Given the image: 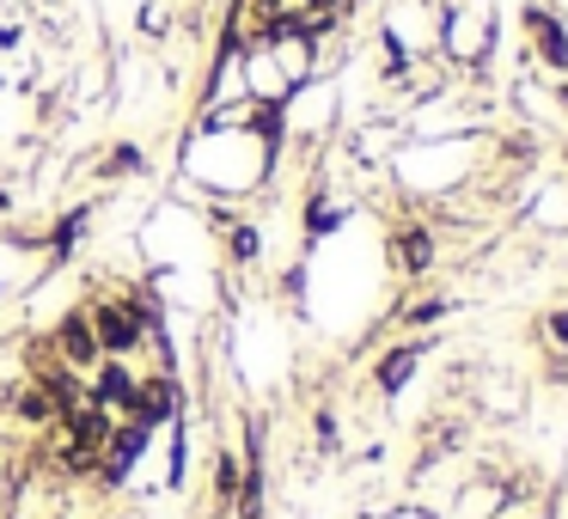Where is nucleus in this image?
Returning <instances> with one entry per match:
<instances>
[{
  "mask_svg": "<svg viewBox=\"0 0 568 519\" xmlns=\"http://www.w3.org/2000/svg\"><path fill=\"white\" fill-rule=\"evenodd\" d=\"M446 312H453V299L446 294H422V299H409L404 312H397V324H404V330H428V324H440Z\"/></svg>",
  "mask_w": 568,
  "mask_h": 519,
  "instance_id": "obj_10",
  "label": "nucleus"
},
{
  "mask_svg": "<svg viewBox=\"0 0 568 519\" xmlns=\"http://www.w3.org/2000/svg\"><path fill=\"white\" fill-rule=\"evenodd\" d=\"M184 416V385H178V373H141L135 385V409H129L123 421H141V428L160 434L165 421Z\"/></svg>",
  "mask_w": 568,
  "mask_h": 519,
  "instance_id": "obj_3",
  "label": "nucleus"
},
{
  "mask_svg": "<svg viewBox=\"0 0 568 519\" xmlns=\"http://www.w3.org/2000/svg\"><path fill=\"white\" fill-rule=\"evenodd\" d=\"M519 31H526V43H531V62H538L544 74L568 80V19L556 13L550 0H526V7H519Z\"/></svg>",
  "mask_w": 568,
  "mask_h": 519,
  "instance_id": "obj_2",
  "label": "nucleus"
},
{
  "mask_svg": "<svg viewBox=\"0 0 568 519\" xmlns=\"http://www.w3.org/2000/svg\"><path fill=\"white\" fill-rule=\"evenodd\" d=\"M226 251H233V263H257L263 233H257V226H233V233H226Z\"/></svg>",
  "mask_w": 568,
  "mask_h": 519,
  "instance_id": "obj_15",
  "label": "nucleus"
},
{
  "mask_svg": "<svg viewBox=\"0 0 568 519\" xmlns=\"http://www.w3.org/2000/svg\"><path fill=\"white\" fill-rule=\"evenodd\" d=\"M392 269L397 275H409V282H422V275L440 263V238H434V226L428 221H397L392 226Z\"/></svg>",
  "mask_w": 568,
  "mask_h": 519,
  "instance_id": "obj_5",
  "label": "nucleus"
},
{
  "mask_svg": "<svg viewBox=\"0 0 568 519\" xmlns=\"http://www.w3.org/2000/svg\"><path fill=\"white\" fill-rule=\"evenodd\" d=\"M43 7H50V0H43Z\"/></svg>",
  "mask_w": 568,
  "mask_h": 519,
  "instance_id": "obj_20",
  "label": "nucleus"
},
{
  "mask_svg": "<svg viewBox=\"0 0 568 519\" xmlns=\"http://www.w3.org/2000/svg\"><path fill=\"white\" fill-rule=\"evenodd\" d=\"M428 355H434V343H428V336H409V343H392L379 360H373V391H379V397H397V391H404V385L422 373V360H428Z\"/></svg>",
  "mask_w": 568,
  "mask_h": 519,
  "instance_id": "obj_7",
  "label": "nucleus"
},
{
  "mask_svg": "<svg viewBox=\"0 0 568 519\" xmlns=\"http://www.w3.org/2000/svg\"><path fill=\"white\" fill-rule=\"evenodd\" d=\"M87 221H92L87 208L62 214V221H55V233L43 238V245H50V257H74V251H80V233H87Z\"/></svg>",
  "mask_w": 568,
  "mask_h": 519,
  "instance_id": "obj_11",
  "label": "nucleus"
},
{
  "mask_svg": "<svg viewBox=\"0 0 568 519\" xmlns=\"http://www.w3.org/2000/svg\"><path fill=\"white\" fill-rule=\"evenodd\" d=\"M87 318H92V336H99V355L104 360H135L148 348V330H141L129 294H92L87 299Z\"/></svg>",
  "mask_w": 568,
  "mask_h": 519,
  "instance_id": "obj_1",
  "label": "nucleus"
},
{
  "mask_svg": "<svg viewBox=\"0 0 568 519\" xmlns=\"http://www.w3.org/2000/svg\"><path fill=\"white\" fill-rule=\"evenodd\" d=\"M239 477H245L239 452H233V446H214V470H209V482H214V513H233V501H239Z\"/></svg>",
  "mask_w": 568,
  "mask_h": 519,
  "instance_id": "obj_8",
  "label": "nucleus"
},
{
  "mask_svg": "<svg viewBox=\"0 0 568 519\" xmlns=\"http://www.w3.org/2000/svg\"><path fill=\"white\" fill-rule=\"evenodd\" d=\"M104 519H123V513H104Z\"/></svg>",
  "mask_w": 568,
  "mask_h": 519,
  "instance_id": "obj_19",
  "label": "nucleus"
},
{
  "mask_svg": "<svg viewBox=\"0 0 568 519\" xmlns=\"http://www.w3.org/2000/svg\"><path fill=\"white\" fill-rule=\"evenodd\" d=\"M50 348H55V360H62V367H74V373H92V367H99L104 355H99V336H92L87 306H68L62 318H55Z\"/></svg>",
  "mask_w": 568,
  "mask_h": 519,
  "instance_id": "obj_6",
  "label": "nucleus"
},
{
  "mask_svg": "<svg viewBox=\"0 0 568 519\" xmlns=\"http://www.w3.org/2000/svg\"><path fill=\"white\" fill-rule=\"evenodd\" d=\"M343 221H348V208H343V202H331V196H312V202H306V238L336 233Z\"/></svg>",
  "mask_w": 568,
  "mask_h": 519,
  "instance_id": "obj_12",
  "label": "nucleus"
},
{
  "mask_svg": "<svg viewBox=\"0 0 568 519\" xmlns=\"http://www.w3.org/2000/svg\"><path fill=\"white\" fill-rule=\"evenodd\" d=\"M538 336L550 343V355H562L568 360V306H556V312H544V324H538Z\"/></svg>",
  "mask_w": 568,
  "mask_h": 519,
  "instance_id": "obj_14",
  "label": "nucleus"
},
{
  "mask_svg": "<svg viewBox=\"0 0 568 519\" xmlns=\"http://www.w3.org/2000/svg\"><path fill=\"white\" fill-rule=\"evenodd\" d=\"M7 409H13V416L26 421V428H55V404H50V397H43L31 379L7 391Z\"/></svg>",
  "mask_w": 568,
  "mask_h": 519,
  "instance_id": "obj_9",
  "label": "nucleus"
},
{
  "mask_svg": "<svg viewBox=\"0 0 568 519\" xmlns=\"http://www.w3.org/2000/svg\"><path fill=\"white\" fill-rule=\"evenodd\" d=\"M312 434H318V452H336V440H343V434H336V416H331V409H318V416H312Z\"/></svg>",
  "mask_w": 568,
  "mask_h": 519,
  "instance_id": "obj_16",
  "label": "nucleus"
},
{
  "mask_svg": "<svg viewBox=\"0 0 568 519\" xmlns=\"http://www.w3.org/2000/svg\"><path fill=\"white\" fill-rule=\"evenodd\" d=\"M19 43V26H0V50H13Z\"/></svg>",
  "mask_w": 568,
  "mask_h": 519,
  "instance_id": "obj_18",
  "label": "nucleus"
},
{
  "mask_svg": "<svg viewBox=\"0 0 568 519\" xmlns=\"http://www.w3.org/2000/svg\"><path fill=\"white\" fill-rule=\"evenodd\" d=\"M251 13H275V7H294V0H245Z\"/></svg>",
  "mask_w": 568,
  "mask_h": 519,
  "instance_id": "obj_17",
  "label": "nucleus"
},
{
  "mask_svg": "<svg viewBox=\"0 0 568 519\" xmlns=\"http://www.w3.org/2000/svg\"><path fill=\"white\" fill-rule=\"evenodd\" d=\"M148 172V153L135 147V141H116L111 153H104V177H141Z\"/></svg>",
  "mask_w": 568,
  "mask_h": 519,
  "instance_id": "obj_13",
  "label": "nucleus"
},
{
  "mask_svg": "<svg viewBox=\"0 0 568 519\" xmlns=\"http://www.w3.org/2000/svg\"><path fill=\"white\" fill-rule=\"evenodd\" d=\"M135 385H141L135 360H99V367L87 373V404H99L104 416L123 421L129 409H135Z\"/></svg>",
  "mask_w": 568,
  "mask_h": 519,
  "instance_id": "obj_4",
  "label": "nucleus"
}]
</instances>
